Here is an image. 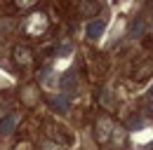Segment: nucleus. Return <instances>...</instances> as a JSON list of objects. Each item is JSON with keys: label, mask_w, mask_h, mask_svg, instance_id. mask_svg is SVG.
Masks as SVG:
<instances>
[{"label": "nucleus", "mask_w": 153, "mask_h": 150, "mask_svg": "<svg viewBox=\"0 0 153 150\" xmlns=\"http://www.w3.org/2000/svg\"><path fill=\"white\" fill-rule=\"evenodd\" d=\"M38 99H40V89L33 85V82L24 85V87L19 89V101L26 106V108H33V106L38 103Z\"/></svg>", "instance_id": "obj_3"}, {"label": "nucleus", "mask_w": 153, "mask_h": 150, "mask_svg": "<svg viewBox=\"0 0 153 150\" xmlns=\"http://www.w3.org/2000/svg\"><path fill=\"white\" fill-rule=\"evenodd\" d=\"M40 150H66L61 143H57L54 138H45L42 143H40Z\"/></svg>", "instance_id": "obj_11"}, {"label": "nucleus", "mask_w": 153, "mask_h": 150, "mask_svg": "<svg viewBox=\"0 0 153 150\" xmlns=\"http://www.w3.org/2000/svg\"><path fill=\"white\" fill-rule=\"evenodd\" d=\"M130 148V138H127V129L123 127V124H118L115 122L113 131H111V136H108V141H106V146L101 150H127Z\"/></svg>", "instance_id": "obj_2"}, {"label": "nucleus", "mask_w": 153, "mask_h": 150, "mask_svg": "<svg viewBox=\"0 0 153 150\" xmlns=\"http://www.w3.org/2000/svg\"><path fill=\"white\" fill-rule=\"evenodd\" d=\"M50 103H52V108H57L59 112H66L71 108V103H68V94H57L54 99H50Z\"/></svg>", "instance_id": "obj_8"}, {"label": "nucleus", "mask_w": 153, "mask_h": 150, "mask_svg": "<svg viewBox=\"0 0 153 150\" xmlns=\"http://www.w3.org/2000/svg\"><path fill=\"white\" fill-rule=\"evenodd\" d=\"M104 28H106V24H104L101 19H94V21H90V24H87V31H85V35L90 38V40H97V38L104 33Z\"/></svg>", "instance_id": "obj_7"}, {"label": "nucleus", "mask_w": 153, "mask_h": 150, "mask_svg": "<svg viewBox=\"0 0 153 150\" xmlns=\"http://www.w3.org/2000/svg\"><path fill=\"white\" fill-rule=\"evenodd\" d=\"M151 75H153V61H141V63L134 66V71H132L134 80H146Z\"/></svg>", "instance_id": "obj_6"}, {"label": "nucleus", "mask_w": 153, "mask_h": 150, "mask_svg": "<svg viewBox=\"0 0 153 150\" xmlns=\"http://www.w3.org/2000/svg\"><path fill=\"white\" fill-rule=\"evenodd\" d=\"M12 56H14V63L21 66V68H26V66L33 63V49L26 47V45H17V47L12 49Z\"/></svg>", "instance_id": "obj_4"}, {"label": "nucleus", "mask_w": 153, "mask_h": 150, "mask_svg": "<svg viewBox=\"0 0 153 150\" xmlns=\"http://www.w3.org/2000/svg\"><path fill=\"white\" fill-rule=\"evenodd\" d=\"M19 112H10V115H5L2 120H0V136H10L12 131L17 129V124H19Z\"/></svg>", "instance_id": "obj_5"}, {"label": "nucleus", "mask_w": 153, "mask_h": 150, "mask_svg": "<svg viewBox=\"0 0 153 150\" xmlns=\"http://www.w3.org/2000/svg\"><path fill=\"white\" fill-rule=\"evenodd\" d=\"M149 96H151V99H153V87H151V89H149Z\"/></svg>", "instance_id": "obj_13"}, {"label": "nucleus", "mask_w": 153, "mask_h": 150, "mask_svg": "<svg viewBox=\"0 0 153 150\" xmlns=\"http://www.w3.org/2000/svg\"><path fill=\"white\" fill-rule=\"evenodd\" d=\"M149 150H153V143H151V146H149Z\"/></svg>", "instance_id": "obj_14"}, {"label": "nucleus", "mask_w": 153, "mask_h": 150, "mask_svg": "<svg viewBox=\"0 0 153 150\" xmlns=\"http://www.w3.org/2000/svg\"><path fill=\"white\" fill-rule=\"evenodd\" d=\"M141 24H144V19H137V24L132 28V35H141Z\"/></svg>", "instance_id": "obj_12"}, {"label": "nucleus", "mask_w": 153, "mask_h": 150, "mask_svg": "<svg viewBox=\"0 0 153 150\" xmlns=\"http://www.w3.org/2000/svg\"><path fill=\"white\" fill-rule=\"evenodd\" d=\"M78 10H80V14H82V17H94L97 12L101 10V5H99V2H87V0H85V2H80V5H78Z\"/></svg>", "instance_id": "obj_9"}, {"label": "nucleus", "mask_w": 153, "mask_h": 150, "mask_svg": "<svg viewBox=\"0 0 153 150\" xmlns=\"http://www.w3.org/2000/svg\"><path fill=\"white\" fill-rule=\"evenodd\" d=\"M47 28H50V19H47V14H42V12L28 14L26 21H24V33H26V35L40 38V35H45Z\"/></svg>", "instance_id": "obj_1"}, {"label": "nucleus", "mask_w": 153, "mask_h": 150, "mask_svg": "<svg viewBox=\"0 0 153 150\" xmlns=\"http://www.w3.org/2000/svg\"><path fill=\"white\" fill-rule=\"evenodd\" d=\"M76 73H73V71H68V73H64V77H61V89H64V92H68V89H71V92H73V89H76Z\"/></svg>", "instance_id": "obj_10"}]
</instances>
